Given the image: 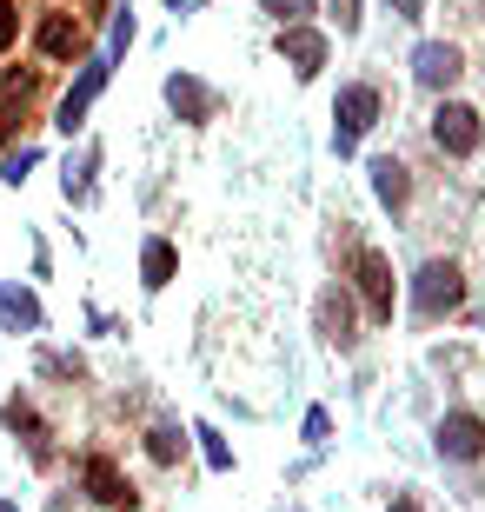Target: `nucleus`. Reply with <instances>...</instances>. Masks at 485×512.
I'll return each mask as SVG.
<instances>
[{
  "label": "nucleus",
  "instance_id": "obj_1",
  "mask_svg": "<svg viewBox=\"0 0 485 512\" xmlns=\"http://www.w3.org/2000/svg\"><path fill=\"white\" fill-rule=\"evenodd\" d=\"M127 40H133V14H113V40H107V54H94V60H87V74H80V87H74L67 100H60V120H54L60 133H74L80 120H87V107H94V94L107 87V74H113V60L127 54Z\"/></svg>",
  "mask_w": 485,
  "mask_h": 512
},
{
  "label": "nucleus",
  "instance_id": "obj_2",
  "mask_svg": "<svg viewBox=\"0 0 485 512\" xmlns=\"http://www.w3.org/2000/svg\"><path fill=\"white\" fill-rule=\"evenodd\" d=\"M459 300H466V280H459L452 260H426L419 266V280H412V313H419V320H439V313H452Z\"/></svg>",
  "mask_w": 485,
  "mask_h": 512
},
{
  "label": "nucleus",
  "instance_id": "obj_3",
  "mask_svg": "<svg viewBox=\"0 0 485 512\" xmlns=\"http://www.w3.org/2000/svg\"><path fill=\"white\" fill-rule=\"evenodd\" d=\"M333 120H339V127H333L339 153H353L359 133L379 120V94H373V87H346V94H339V107H333Z\"/></svg>",
  "mask_w": 485,
  "mask_h": 512
},
{
  "label": "nucleus",
  "instance_id": "obj_4",
  "mask_svg": "<svg viewBox=\"0 0 485 512\" xmlns=\"http://www.w3.org/2000/svg\"><path fill=\"white\" fill-rule=\"evenodd\" d=\"M432 140H439V153H479V114L472 107H459V100H446L439 114H432Z\"/></svg>",
  "mask_w": 485,
  "mask_h": 512
},
{
  "label": "nucleus",
  "instance_id": "obj_5",
  "mask_svg": "<svg viewBox=\"0 0 485 512\" xmlns=\"http://www.w3.org/2000/svg\"><path fill=\"white\" fill-rule=\"evenodd\" d=\"M353 273H359V293H366V306H373V320H392V266H386V253H359L353 260Z\"/></svg>",
  "mask_w": 485,
  "mask_h": 512
},
{
  "label": "nucleus",
  "instance_id": "obj_6",
  "mask_svg": "<svg viewBox=\"0 0 485 512\" xmlns=\"http://www.w3.org/2000/svg\"><path fill=\"white\" fill-rule=\"evenodd\" d=\"M412 74H419V87H452V80L466 74V60H459V47H446V40H426V47L412 54Z\"/></svg>",
  "mask_w": 485,
  "mask_h": 512
},
{
  "label": "nucleus",
  "instance_id": "obj_7",
  "mask_svg": "<svg viewBox=\"0 0 485 512\" xmlns=\"http://www.w3.org/2000/svg\"><path fill=\"white\" fill-rule=\"evenodd\" d=\"M439 453H446V459H479L485 453V419L446 413V419H439Z\"/></svg>",
  "mask_w": 485,
  "mask_h": 512
},
{
  "label": "nucleus",
  "instance_id": "obj_8",
  "mask_svg": "<svg viewBox=\"0 0 485 512\" xmlns=\"http://www.w3.org/2000/svg\"><path fill=\"white\" fill-rule=\"evenodd\" d=\"M34 40H40V54H47V60H74L80 47H87V27H80L74 14H47Z\"/></svg>",
  "mask_w": 485,
  "mask_h": 512
},
{
  "label": "nucleus",
  "instance_id": "obj_9",
  "mask_svg": "<svg viewBox=\"0 0 485 512\" xmlns=\"http://www.w3.org/2000/svg\"><path fill=\"white\" fill-rule=\"evenodd\" d=\"M280 54L293 60V74H299V80H313L319 67H326V40H319L313 27L299 20V27H286V34H280Z\"/></svg>",
  "mask_w": 485,
  "mask_h": 512
},
{
  "label": "nucleus",
  "instance_id": "obj_10",
  "mask_svg": "<svg viewBox=\"0 0 485 512\" xmlns=\"http://www.w3.org/2000/svg\"><path fill=\"white\" fill-rule=\"evenodd\" d=\"M87 493H94L100 506H113V512H127V506H133V486L120 479V466H113L107 453H94V459H87Z\"/></svg>",
  "mask_w": 485,
  "mask_h": 512
},
{
  "label": "nucleus",
  "instance_id": "obj_11",
  "mask_svg": "<svg viewBox=\"0 0 485 512\" xmlns=\"http://www.w3.org/2000/svg\"><path fill=\"white\" fill-rule=\"evenodd\" d=\"M167 100L180 107V120H206V114H213V94H206L200 80H180V74H173L167 80Z\"/></svg>",
  "mask_w": 485,
  "mask_h": 512
},
{
  "label": "nucleus",
  "instance_id": "obj_12",
  "mask_svg": "<svg viewBox=\"0 0 485 512\" xmlns=\"http://www.w3.org/2000/svg\"><path fill=\"white\" fill-rule=\"evenodd\" d=\"M373 193L379 200H386V207H406V193H412V180H406V167H399V160H373Z\"/></svg>",
  "mask_w": 485,
  "mask_h": 512
},
{
  "label": "nucleus",
  "instance_id": "obj_13",
  "mask_svg": "<svg viewBox=\"0 0 485 512\" xmlns=\"http://www.w3.org/2000/svg\"><path fill=\"white\" fill-rule=\"evenodd\" d=\"M0 320L14 326V333H20V326L34 333V326H40V306H34V293H20V286H0Z\"/></svg>",
  "mask_w": 485,
  "mask_h": 512
},
{
  "label": "nucleus",
  "instance_id": "obj_14",
  "mask_svg": "<svg viewBox=\"0 0 485 512\" xmlns=\"http://www.w3.org/2000/svg\"><path fill=\"white\" fill-rule=\"evenodd\" d=\"M173 266H180V260H173V247H167V240H147V253H140V273H147V286H153V293H160V286L173 280Z\"/></svg>",
  "mask_w": 485,
  "mask_h": 512
},
{
  "label": "nucleus",
  "instance_id": "obj_15",
  "mask_svg": "<svg viewBox=\"0 0 485 512\" xmlns=\"http://www.w3.org/2000/svg\"><path fill=\"white\" fill-rule=\"evenodd\" d=\"M260 7H266L273 20H280V27H299V20L313 14V0H260Z\"/></svg>",
  "mask_w": 485,
  "mask_h": 512
},
{
  "label": "nucleus",
  "instance_id": "obj_16",
  "mask_svg": "<svg viewBox=\"0 0 485 512\" xmlns=\"http://www.w3.org/2000/svg\"><path fill=\"white\" fill-rule=\"evenodd\" d=\"M147 453L153 459H173V453H180V433H173V426H153V433H147Z\"/></svg>",
  "mask_w": 485,
  "mask_h": 512
},
{
  "label": "nucleus",
  "instance_id": "obj_17",
  "mask_svg": "<svg viewBox=\"0 0 485 512\" xmlns=\"http://www.w3.org/2000/svg\"><path fill=\"white\" fill-rule=\"evenodd\" d=\"M200 439H206V466H220V473H226V466H233V453L220 446V433H213V426H200Z\"/></svg>",
  "mask_w": 485,
  "mask_h": 512
},
{
  "label": "nucleus",
  "instance_id": "obj_18",
  "mask_svg": "<svg viewBox=\"0 0 485 512\" xmlns=\"http://www.w3.org/2000/svg\"><path fill=\"white\" fill-rule=\"evenodd\" d=\"M20 34V20H14V0H0V47H14Z\"/></svg>",
  "mask_w": 485,
  "mask_h": 512
},
{
  "label": "nucleus",
  "instance_id": "obj_19",
  "mask_svg": "<svg viewBox=\"0 0 485 512\" xmlns=\"http://www.w3.org/2000/svg\"><path fill=\"white\" fill-rule=\"evenodd\" d=\"M333 14H339V34H353L359 27V0H333Z\"/></svg>",
  "mask_w": 485,
  "mask_h": 512
},
{
  "label": "nucleus",
  "instance_id": "obj_20",
  "mask_svg": "<svg viewBox=\"0 0 485 512\" xmlns=\"http://www.w3.org/2000/svg\"><path fill=\"white\" fill-rule=\"evenodd\" d=\"M34 160H40V153H34V147H20V153H7V180H20V173L34 167Z\"/></svg>",
  "mask_w": 485,
  "mask_h": 512
},
{
  "label": "nucleus",
  "instance_id": "obj_21",
  "mask_svg": "<svg viewBox=\"0 0 485 512\" xmlns=\"http://www.w3.org/2000/svg\"><path fill=\"white\" fill-rule=\"evenodd\" d=\"M386 7H392L399 20H419V0H386Z\"/></svg>",
  "mask_w": 485,
  "mask_h": 512
},
{
  "label": "nucleus",
  "instance_id": "obj_22",
  "mask_svg": "<svg viewBox=\"0 0 485 512\" xmlns=\"http://www.w3.org/2000/svg\"><path fill=\"white\" fill-rule=\"evenodd\" d=\"M386 512H419V506H412V499H392V506Z\"/></svg>",
  "mask_w": 485,
  "mask_h": 512
},
{
  "label": "nucleus",
  "instance_id": "obj_23",
  "mask_svg": "<svg viewBox=\"0 0 485 512\" xmlns=\"http://www.w3.org/2000/svg\"><path fill=\"white\" fill-rule=\"evenodd\" d=\"M0 512H20V506H7V499H0Z\"/></svg>",
  "mask_w": 485,
  "mask_h": 512
}]
</instances>
